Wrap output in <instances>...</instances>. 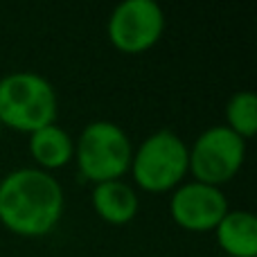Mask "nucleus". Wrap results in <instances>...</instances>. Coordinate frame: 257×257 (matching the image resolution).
<instances>
[{
    "instance_id": "nucleus-1",
    "label": "nucleus",
    "mask_w": 257,
    "mask_h": 257,
    "mask_svg": "<svg viewBox=\"0 0 257 257\" xmlns=\"http://www.w3.org/2000/svg\"><path fill=\"white\" fill-rule=\"evenodd\" d=\"M63 187L52 174L21 167L0 181V223L18 237H45L63 217Z\"/></svg>"
},
{
    "instance_id": "nucleus-2",
    "label": "nucleus",
    "mask_w": 257,
    "mask_h": 257,
    "mask_svg": "<svg viewBox=\"0 0 257 257\" xmlns=\"http://www.w3.org/2000/svg\"><path fill=\"white\" fill-rule=\"evenodd\" d=\"M59 95L39 72H12L0 79V126L34 133L57 122Z\"/></svg>"
},
{
    "instance_id": "nucleus-3",
    "label": "nucleus",
    "mask_w": 257,
    "mask_h": 257,
    "mask_svg": "<svg viewBox=\"0 0 257 257\" xmlns=\"http://www.w3.org/2000/svg\"><path fill=\"white\" fill-rule=\"evenodd\" d=\"M128 172L136 185L149 194L172 192L190 174V147L174 131L160 128L133 149Z\"/></svg>"
},
{
    "instance_id": "nucleus-4",
    "label": "nucleus",
    "mask_w": 257,
    "mask_h": 257,
    "mask_svg": "<svg viewBox=\"0 0 257 257\" xmlns=\"http://www.w3.org/2000/svg\"><path fill=\"white\" fill-rule=\"evenodd\" d=\"M133 147L126 131L115 122L95 120L84 126L75 142L79 174L90 183L120 181L131 167Z\"/></svg>"
},
{
    "instance_id": "nucleus-5",
    "label": "nucleus",
    "mask_w": 257,
    "mask_h": 257,
    "mask_svg": "<svg viewBox=\"0 0 257 257\" xmlns=\"http://www.w3.org/2000/svg\"><path fill=\"white\" fill-rule=\"evenodd\" d=\"M246 160V140L228 126H210L190 147V174L212 187L230 183Z\"/></svg>"
},
{
    "instance_id": "nucleus-6",
    "label": "nucleus",
    "mask_w": 257,
    "mask_h": 257,
    "mask_svg": "<svg viewBox=\"0 0 257 257\" xmlns=\"http://www.w3.org/2000/svg\"><path fill=\"white\" fill-rule=\"evenodd\" d=\"M167 25L156 0H124L111 12L106 34L113 48L124 54H142L160 41Z\"/></svg>"
},
{
    "instance_id": "nucleus-7",
    "label": "nucleus",
    "mask_w": 257,
    "mask_h": 257,
    "mask_svg": "<svg viewBox=\"0 0 257 257\" xmlns=\"http://www.w3.org/2000/svg\"><path fill=\"white\" fill-rule=\"evenodd\" d=\"M228 199L221 187L187 181L174 190L169 199V214L174 223L187 232H210L228 214Z\"/></svg>"
},
{
    "instance_id": "nucleus-8",
    "label": "nucleus",
    "mask_w": 257,
    "mask_h": 257,
    "mask_svg": "<svg viewBox=\"0 0 257 257\" xmlns=\"http://www.w3.org/2000/svg\"><path fill=\"white\" fill-rule=\"evenodd\" d=\"M93 208L102 221L111 223V226H126L136 219L140 201L138 194L126 181H106L97 183L93 187Z\"/></svg>"
},
{
    "instance_id": "nucleus-9",
    "label": "nucleus",
    "mask_w": 257,
    "mask_h": 257,
    "mask_svg": "<svg viewBox=\"0 0 257 257\" xmlns=\"http://www.w3.org/2000/svg\"><path fill=\"white\" fill-rule=\"evenodd\" d=\"M30 156L34 158L36 169H43L48 174L54 169H63L75 158V140L66 128L54 122L30 133Z\"/></svg>"
},
{
    "instance_id": "nucleus-10",
    "label": "nucleus",
    "mask_w": 257,
    "mask_h": 257,
    "mask_svg": "<svg viewBox=\"0 0 257 257\" xmlns=\"http://www.w3.org/2000/svg\"><path fill=\"white\" fill-rule=\"evenodd\" d=\"M214 235L221 250L230 257H257V219L248 210H228Z\"/></svg>"
},
{
    "instance_id": "nucleus-11",
    "label": "nucleus",
    "mask_w": 257,
    "mask_h": 257,
    "mask_svg": "<svg viewBox=\"0 0 257 257\" xmlns=\"http://www.w3.org/2000/svg\"><path fill=\"white\" fill-rule=\"evenodd\" d=\"M226 126L248 140L257 133V95L253 90H239L226 104Z\"/></svg>"
},
{
    "instance_id": "nucleus-12",
    "label": "nucleus",
    "mask_w": 257,
    "mask_h": 257,
    "mask_svg": "<svg viewBox=\"0 0 257 257\" xmlns=\"http://www.w3.org/2000/svg\"><path fill=\"white\" fill-rule=\"evenodd\" d=\"M0 131H3V126H0Z\"/></svg>"
}]
</instances>
